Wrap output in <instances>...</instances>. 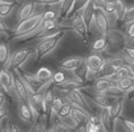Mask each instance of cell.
I'll return each mask as SVG.
<instances>
[{
    "mask_svg": "<svg viewBox=\"0 0 134 132\" xmlns=\"http://www.w3.org/2000/svg\"><path fill=\"white\" fill-rule=\"evenodd\" d=\"M43 12L34 14L33 16L26 18L18 23L16 28L14 29L13 39H29L36 37L42 30L43 24Z\"/></svg>",
    "mask_w": 134,
    "mask_h": 132,
    "instance_id": "cell-1",
    "label": "cell"
},
{
    "mask_svg": "<svg viewBox=\"0 0 134 132\" xmlns=\"http://www.w3.org/2000/svg\"><path fill=\"white\" fill-rule=\"evenodd\" d=\"M106 37L107 40H108V48H107L106 52L110 55L121 54L123 49L129 45L125 32H123L120 29L110 28L108 35Z\"/></svg>",
    "mask_w": 134,
    "mask_h": 132,
    "instance_id": "cell-2",
    "label": "cell"
},
{
    "mask_svg": "<svg viewBox=\"0 0 134 132\" xmlns=\"http://www.w3.org/2000/svg\"><path fill=\"white\" fill-rule=\"evenodd\" d=\"M33 55H35V50L33 48H20L17 49L10 55L8 63L6 64L5 68H8L10 71L20 69L23 66L29 61Z\"/></svg>",
    "mask_w": 134,
    "mask_h": 132,
    "instance_id": "cell-3",
    "label": "cell"
},
{
    "mask_svg": "<svg viewBox=\"0 0 134 132\" xmlns=\"http://www.w3.org/2000/svg\"><path fill=\"white\" fill-rule=\"evenodd\" d=\"M63 36H64V34H61V35L55 36V37H52V38L41 39L34 48L36 61H40V60H42V58L46 57L47 55H50L58 47V45L60 44V42L63 38Z\"/></svg>",
    "mask_w": 134,
    "mask_h": 132,
    "instance_id": "cell-4",
    "label": "cell"
},
{
    "mask_svg": "<svg viewBox=\"0 0 134 132\" xmlns=\"http://www.w3.org/2000/svg\"><path fill=\"white\" fill-rule=\"evenodd\" d=\"M106 58L103 56L100 53H92L85 57V64L88 68V77L87 82H94V80L97 77L98 72L103 65L105 64Z\"/></svg>",
    "mask_w": 134,
    "mask_h": 132,
    "instance_id": "cell-5",
    "label": "cell"
},
{
    "mask_svg": "<svg viewBox=\"0 0 134 132\" xmlns=\"http://www.w3.org/2000/svg\"><path fill=\"white\" fill-rule=\"evenodd\" d=\"M70 28H71L78 36H80L85 42H87L89 27H88V25L86 24V21H85L83 17H82V12L81 11L74 14L73 18L71 19V23H70Z\"/></svg>",
    "mask_w": 134,
    "mask_h": 132,
    "instance_id": "cell-6",
    "label": "cell"
},
{
    "mask_svg": "<svg viewBox=\"0 0 134 132\" xmlns=\"http://www.w3.org/2000/svg\"><path fill=\"white\" fill-rule=\"evenodd\" d=\"M94 25L97 28L98 32L102 36H107L110 30V20L108 16L103 11V9H96L95 18H94Z\"/></svg>",
    "mask_w": 134,
    "mask_h": 132,
    "instance_id": "cell-7",
    "label": "cell"
},
{
    "mask_svg": "<svg viewBox=\"0 0 134 132\" xmlns=\"http://www.w3.org/2000/svg\"><path fill=\"white\" fill-rule=\"evenodd\" d=\"M0 83L3 87L5 93L10 95L14 92V85H15V76L12 71L8 68H1L0 69Z\"/></svg>",
    "mask_w": 134,
    "mask_h": 132,
    "instance_id": "cell-8",
    "label": "cell"
},
{
    "mask_svg": "<svg viewBox=\"0 0 134 132\" xmlns=\"http://www.w3.org/2000/svg\"><path fill=\"white\" fill-rule=\"evenodd\" d=\"M55 87L60 90L61 92L68 93V92H70V91H73V90H81V89H83V87H85V82H83V81H81L79 77H77V76L73 74L72 78H68V77H66L64 82H62L60 84H57Z\"/></svg>",
    "mask_w": 134,
    "mask_h": 132,
    "instance_id": "cell-9",
    "label": "cell"
},
{
    "mask_svg": "<svg viewBox=\"0 0 134 132\" xmlns=\"http://www.w3.org/2000/svg\"><path fill=\"white\" fill-rule=\"evenodd\" d=\"M66 101H69L73 106H78V108H82L85 110H89V103L83 96V94L80 92V90H73L66 93L65 95Z\"/></svg>",
    "mask_w": 134,
    "mask_h": 132,
    "instance_id": "cell-10",
    "label": "cell"
},
{
    "mask_svg": "<svg viewBox=\"0 0 134 132\" xmlns=\"http://www.w3.org/2000/svg\"><path fill=\"white\" fill-rule=\"evenodd\" d=\"M85 64V57L82 56H71L60 62V68L65 72L73 73L81 65Z\"/></svg>",
    "mask_w": 134,
    "mask_h": 132,
    "instance_id": "cell-11",
    "label": "cell"
},
{
    "mask_svg": "<svg viewBox=\"0 0 134 132\" xmlns=\"http://www.w3.org/2000/svg\"><path fill=\"white\" fill-rule=\"evenodd\" d=\"M36 1L35 0H27L18 8L17 11V21H19L26 19V18L33 16L35 14V8H36Z\"/></svg>",
    "mask_w": 134,
    "mask_h": 132,
    "instance_id": "cell-12",
    "label": "cell"
},
{
    "mask_svg": "<svg viewBox=\"0 0 134 132\" xmlns=\"http://www.w3.org/2000/svg\"><path fill=\"white\" fill-rule=\"evenodd\" d=\"M83 130L86 132H100L107 131L105 126L103 124L99 115H89L87 122L83 124Z\"/></svg>",
    "mask_w": 134,
    "mask_h": 132,
    "instance_id": "cell-13",
    "label": "cell"
},
{
    "mask_svg": "<svg viewBox=\"0 0 134 132\" xmlns=\"http://www.w3.org/2000/svg\"><path fill=\"white\" fill-rule=\"evenodd\" d=\"M14 92L15 95L17 96L18 101H23V102H28L29 100V92L27 90V87L25 86L24 82L20 80L19 76H15V85H14Z\"/></svg>",
    "mask_w": 134,
    "mask_h": 132,
    "instance_id": "cell-14",
    "label": "cell"
},
{
    "mask_svg": "<svg viewBox=\"0 0 134 132\" xmlns=\"http://www.w3.org/2000/svg\"><path fill=\"white\" fill-rule=\"evenodd\" d=\"M124 105H125V97H116L111 101L110 105L108 106V110H109L110 115H111V118L114 119V121L118 120L122 116Z\"/></svg>",
    "mask_w": 134,
    "mask_h": 132,
    "instance_id": "cell-15",
    "label": "cell"
},
{
    "mask_svg": "<svg viewBox=\"0 0 134 132\" xmlns=\"http://www.w3.org/2000/svg\"><path fill=\"white\" fill-rule=\"evenodd\" d=\"M18 115H19L20 120L23 122L27 124H33V114L29 108L28 102H23V101H18Z\"/></svg>",
    "mask_w": 134,
    "mask_h": 132,
    "instance_id": "cell-16",
    "label": "cell"
},
{
    "mask_svg": "<svg viewBox=\"0 0 134 132\" xmlns=\"http://www.w3.org/2000/svg\"><path fill=\"white\" fill-rule=\"evenodd\" d=\"M115 83L111 78L108 77H96L94 80V84H92V89L96 93H105L107 90L115 85Z\"/></svg>",
    "mask_w": 134,
    "mask_h": 132,
    "instance_id": "cell-17",
    "label": "cell"
},
{
    "mask_svg": "<svg viewBox=\"0 0 134 132\" xmlns=\"http://www.w3.org/2000/svg\"><path fill=\"white\" fill-rule=\"evenodd\" d=\"M134 75V69H133V66L131 64L126 63L124 65H122L121 67H118L116 71H115L113 77L111 80L114 81L115 83L120 80H123L125 77H129V76H133Z\"/></svg>",
    "mask_w": 134,
    "mask_h": 132,
    "instance_id": "cell-18",
    "label": "cell"
},
{
    "mask_svg": "<svg viewBox=\"0 0 134 132\" xmlns=\"http://www.w3.org/2000/svg\"><path fill=\"white\" fill-rule=\"evenodd\" d=\"M59 29H61V27H60V25H59L58 20H44L42 24V30L36 36V38L50 35L52 32L59 30Z\"/></svg>",
    "mask_w": 134,
    "mask_h": 132,
    "instance_id": "cell-19",
    "label": "cell"
},
{
    "mask_svg": "<svg viewBox=\"0 0 134 132\" xmlns=\"http://www.w3.org/2000/svg\"><path fill=\"white\" fill-rule=\"evenodd\" d=\"M116 85L125 93V96H131L134 91V75L117 81Z\"/></svg>",
    "mask_w": 134,
    "mask_h": 132,
    "instance_id": "cell-20",
    "label": "cell"
},
{
    "mask_svg": "<svg viewBox=\"0 0 134 132\" xmlns=\"http://www.w3.org/2000/svg\"><path fill=\"white\" fill-rule=\"evenodd\" d=\"M90 97H91V101L100 109L102 108H108V106L110 105V103H111V101L114 100L113 97L106 95L105 93H96V92H95V94H91Z\"/></svg>",
    "mask_w": 134,
    "mask_h": 132,
    "instance_id": "cell-21",
    "label": "cell"
},
{
    "mask_svg": "<svg viewBox=\"0 0 134 132\" xmlns=\"http://www.w3.org/2000/svg\"><path fill=\"white\" fill-rule=\"evenodd\" d=\"M71 115L79 123V126H83L89 119L90 114H89V111H87V110H85L82 108H78V106H73L71 111Z\"/></svg>",
    "mask_w": 134,
    "mask_h": 132,
    "instance_id": "cell-22",
    "label": "cell"
},
{
    "mask_svg": "<svg viewBox=\"0 0 134 132\" xmlns=\"http://www.w3.org/2000/svg\"><path fill=\"white\" fill-rule=\"evenodd\" d=\"M35 78L41 85L50 81H53V72L49 67H41L38 71L35 73Z\"/></svg>",
    "mask_w": 134,
    "mask_h": 132,
    "instance_id": "cell-23",
    "label": "cell"
},
{
    "mask_svg": "<svg viewBox=\"0 0 134 132\" xmlns=\"http://www.w3.org/2000/svg\"><path fill=\"white\" fill-rule=\"evenodd\" d=\"M108 48V40H107L106 36H100L92 43L91 45V52L92 53H104Z\"/></svg>",
    "mask_w": 134,
    "mask_h": 132,
    "instance_id": "cell-24",
    "label": "cell"
},
{
    "mask_svg": "<svg viewBox=\"0 0 134 132\" xmlns=\"http://www.w3.org/2000/svg\"><path fill=\"white\" fill-rule=\"evenodd\" d=\"M99 116H100V120H102L103 124L105 126V128L107 129V131H109V130L113 131L115 121H114L113 118H111L108 108H102V112H100Z\"/></svg>",
    "mask_w": 134,
    "mask_h": 132,
    "instance_id": "cell-25",
    "label": "cell"
},
{
    "mask_svg": "<svg viewBox=\"0 0 134 132\" xmlns=\"http://www.w3.org/2000/svg\"><path fill=\"white\" fill-rule=\"evenodd\" d=\"M81 12H82V17L86 21V24L88 25L89 29H90V27L94 25V18H95V12H96V9L94 8L92 3L89 2L87 5V7H86Z\"/></svg>",
    "mask_w": 134,
    "mask_h": 132,
    "instance_id": "cell-26",
    "label": "cell"
},
{
    "mask_svg": "<svg viewBox=\"0 0 134 132\" xmlns=\"http://www.w3.org/2000/svg\"><path fill=\"white\" fill-rule=\"evenodd\" d=\"M115 71H116V68L113 67L108 62L105 61V64L103 65V67L100 68V71L98 72L97 74V77H108V78H111L114 75Z\"/></svg>",
    "mask_w": 134,
    "mask_h": 132,
    "instance_id": "cell-27",
    "label": "cell"
},
{
    "mask_svg": "<svg viewBox=\"0 0 134 132\" xmlns=\"http://www.w3.org/2000/svg\"><path fill=\"white\" fill-rule=\"evenodd\" d=\"M10 58V50L6 43H0V66L5 67Z\"/></svg>",
    "mask_w": 134,
    "mask_h": 132,
    "instance_id": "cell-28",
    "label": "cell"
},
{
    "mask_svg": "<svg viewBox=\"0 0 134 132\" xmlns=\"http://www.w3.org/2000/svg\"><path fill=\"white\" fill-rule=\"evenodd\" d=\"M106 61L108 62V63L113 66V67H115V68H118V67H121L122 65H124V64H126L127 62H126V60H125V57L123 56L122 54H114L113 56H110V57H108V58H106Z\"/></svg>",
    "mask_w": 134,
    "mask_h": 132,
    "instance_id": "cell-29",
    "label": "cell"
},
{
    "mask_svg": "<svg viewBox=\"0 0 134 132\" xmlns=\"http://www.w3.org/2000/svg\"><path fill=\"white\" fill-rule=\"evenodd\" d=\"M61 17V5L58 7V9H49L46 11H43V19L44 20H58Z\"/></svg>",
    "mask_w": 134,
    "mask_h": 132,
    "instance_id": "cell-30",
    "label": "cell"
},
{
    "mask_svg": "<svg viewBox=\"0 0 134 132\" xmlns=\"http://www.w3.org/2000/svg\"><path fill=\"white\" fill-rule=\"evenodd\" d=\"M114 1H115V19H116V21L122 20L126 10V5L123 0H114Z\"/></svg>",
    "mask_w": 134,
    "mask_h": 132,
    "instance_id": "cell-31",
    "label": "cell"
},
{
    "mask_svg": "<svg viewBox=\"0 0 134 132\" xmlns=\"http://www.w3.org/2000/svg\"><path fill=\"white\" fill-rule=\"evenodd\" d=\"M17 7V5H12V3H0V18L5 19V18L9 17L13 14L15 8Z\"/></svg>",
    "mask_w": 134,
    "mask_h": 132,
    "instance_id": "cell-32",
    "label": "cell"
},
{
    "mask_svg": "<svg viewBox=\"0 0 134 132\" xmlns=\"http://www.w3.org/2000/svg\"><path fill=\"white\" fill-rule=\"evenodd\" d=\"M61 121V122L64 124V127L68 129V131H71V130H77L78 129V127H80L79 126V123L77 122L76 120H74L72 118V115H68V116H64V118H62V119H59Z\"/></svg>",
    "mask_w": 134,
    "mask_h": 132,
    "instance_id": "cell-33",
    "label": "cell"
},
{
    "mask_svg": "<svg viewBox=\"0 0 134 132\" xmlns=\"http://www.w3.org/2000/svg\"><path fill=\"white\" fill-rule=\"evenodd\" d=\"M89 2H91V0H74L72 8H71V12L70 14L72 15V14H77V12L82 11Z\"/></svg>",
    "mask_w": 134,
    "mask_h": 132,
    "instance_id": "cell-34",
    "label": "cell"
},
{
    "mask_svg": "<svg viewBox=\"0 0 134 132\" xmlns=\"http://www.w3.org/2000/svg\"><path fill=\"white\" fill-rule=\"evenodd\" d=\"M122 23L123 25H129L134 21V5L133 6H130V7H126V10H125V14L122 18Z\"/></svg>",
    "mask_w": 134,
    "mask_h": 132,
    "instance_id": "cell-35",
    "label": "cell"
},
{
    "mask_svg": "<svg viewBox=\"0 0 134 132\" xmlns=\"http://www.w3.org/2000/svg\"><path fill=\"white\" fill-rule=\"evenodd\" d=\"M105 94L108 95V96H110V97H113V98H116V97H125V93L123 92V91L116 85V84L113 85L111 87H109V89L105 92Z\"/></svg>",
    "mask_w": 134,
    "mask_h": 132,
    "instance_id": "cell-36",
    "label": "cell"
},
{
    "mask_svg": "<svg viewBox=\"0 0 134 132\" xmlns=\"http://www.w3.org/2000/svg\"><path fill=\"white\" fill-rule=\"evenodd\" d=\"M72 108H73V105L70 103L69 101L64 102L63 105H62V108L60 109V111H59V113H58V119H62V118H64V116L71 115Z\"/></svg>",
    "mask_w": 134,
    "mask_h": 132,
    "instance_id": "cell-37",
    "label": "cell"
},
{
    "mask_svg": "<svg viewBox=\"0 0 134 132\" xmlns=\"http://www.w3.org/2000/svg\"><path fill=\"white\" fill-rule=\"evenodd\" d=\"M121 54L125 57V60L129 64L134 65V47L127 45L124 49H123V52Z\"/></svg>",
    "mask_w": 134,
    "mask_h": 132,
    "instance_id": "cell-38",
    "label": "cell"
},
{
    "mask_svg": "<svg viewBox=\"0 0 134 132\" xmlns=\"http://www.w3.org/2000/svg\"><path fill=\"white\" fill-rule=\"evenodd\" d=\"M103 11L108 16V18L110 16L115 17V1L114 0H108V1H107L105 7L103 8Z\"/></svg>",
    "mask_w": 134,
    "mask_h": 132,
    "instance_id": "cell-39",
    "label": "cell"
},
{
    "mask_svg": "<svg viewBox=\"0 0 134 132\" xmlns=\"http://www.w3.org/2000/svg\"><path fill=\"white\" fill-rule=\"evenodd\" d=\"M126 38H127L129 44L134 43V21L129 25H126V31H125Z\"/></svg>",
    "mask_w": 134,
    "mask_h": 132,
    "instance_id": "cell-40",
    "label": "cell"
},
{
    "mask_svg": "<svg viewBox=\"0 0 134 132\" xmlns=\"http://www.w3.org/2000/svg\"><path fill=\"white\" fill-rule=\"evenodd\" d=\"M118 121L122 123V126L124 127V130L130 131V132H134V121L130 120V119H124V118H120Z\"/></svg>",
    "mask_w": 134,
    "mask_h": 132,
    "instance_id": "cell-41",
    "label": "cell"
},
{
    "mask_svg": "<svg viewBox=\"0 0 134 132\" xmlns=\"http://www.w3.org/2000/svg\"><path fill=\"white\" fill-rule=\"evenodd\" d=\"M66 78V76L64 74V72H63V69L62 71H58V72H55L54 74H53V83H54V85H57V84H60L62 82H64Z\"/></svg>",
    "mask_w": 134,
    "mask_h": 132,
    "instance_id": "cell-42",
    "label": "cell"
},
{
    "mask_svg": "<svg viewBox=\"0 0 134 132\" xmlns=\"http://www.w3.org/2000/svg\"><path fill=\"white\" fill-rule=\"evenodd\" d=\"M36 3H40L42 6H49V7H53L57 5H61L64 0H35Z\"/></svg>",
    "mask_w": 134,
    "mask_h": 132,
    "instance_id": "cell-43",
    "label": "cell"
},
{
    "mask_svg": "<svg viewBox=\"0 0 134 132\" xmlns=\"http://www.w3.org/2000/svg\"><path fill=\"white\" fill-rule=\"evenodd\" d=\"M10 128H12V122L9 121L8 116H6L5 119L0 121V131H3V132L10 131Z\"/></svg>",
    "mask_w": 134,
    "mask_h": 132,
    "instance_id": "cell-44",
    "label": "cell"
},
{
    "mask_svg": "<svg viewBox=\"0 0 134 132\" xmlns=\"http://www.w3.org/2000/svg\"><path fill=\"white\" fill-rule=\"evenodd\" d=\"M108 0H91V3L95 9H103Z\"/></svg>",
    "mask_w": 134,
    "mask_h": 132,
    "instance_id": "cell-45",
    "label": "cell"
},
{
    "mask_svg": "<svg viewBox=\"0 0 134 132\" xmlns=\"http://www.w3.org/2000/svg\"><path fill=\"white\" fill-rule=\"evenodd\" d=\"M0 35H5V36L9 35V28L5 24V21L2 20V18H0Z\"/></svg>",
    "mask_w": 134,
    "mask_h": 132,
    "instance_id": "cell-46",
    "label": "cell"
},
{
    "mask_svg": "<svg viewBox=\"0 0 134 132\" xmlns=\"http://www.w3.org/2000/svg\"><path fill=\"white\" fill-rule=\"evenodd\" d=\"M1 2H3V3H12V5H18V3H19L18 0H1Z\"/></svg>",
    "mask_w": 134,
    "mask_h": 132,
    "instance_id": "cell-47",
    "label": "cell"
},
{
    "mask_svg": "<svg viewBox=\"0 0 134 132\" xmlns=\"http://www.w3.org/2000/svg\"><path fill=\"white\" fill-rule=\"evenodd\" d=\"M6 104V97H5V95H0V108H1V106H3Z\"/></svg>",
    "mask_w": 134,
    "mask_h": 132,
    "instance_id": "cell-48",
    "label": "cell"
},
{
    "mask_svg": "<svg viewBox=\"0 0 134 132\" xmlns=\"http://www.w3.org/2000/svg\"><path fill=\"white\" fill-rule=\"evenodd\" d=\"M10 131H15V132H16V131H20V129L18 128V126H16L15 123L12 122V128H10Z\"/></svg>",
    "mask_w": 134,
    "mask_h": 132,
    "instance_id": "cell-49",
    "label": "cell"
},
{
    "mask_svg": "<svg viewBox=\"0 0 134 132\" xmlns=\"http://www.w3.org/2000/svg\"><path fill=\"white\" fill-rule=\"evenodd\" d=\"M2 94H5V91H3V87L1 85V83H0V95H2Z\"/></svg>",
    "mask_w": 134,
    "mask_h": 132,
    "instance_id": "cell-50",
    "label": "cell"
},
{
    "mask_svg": "<svg viewBox=\"0 0 134 132\" xmlns=\"http://www.w3.org/2000/svg\"><path fill=\"white\" fill-rule=\"evenodd\" d=\"M131 100H132V102H133V103H134V94L132 95V96H131Z\"/></svg>",
    "mask_w": 134,
    "mask_h": 132,
    "instance_id": "cell-51",
    "label": "cell"
},
{
    "mask_svg": "<svg viewBox=\"0 0 134 132\" xmlns=\"http://www.w3.org/2000/svg\"><path fill=\"white\" fill-rule=\"evenodd\" d=\"M0 3H1V0H0Z\"/></svg>",
    "mask_w": 134,
    "mask_h": 132,
    "instance_id": "cell-52",
    "label": "cell"
}]
</instances>
